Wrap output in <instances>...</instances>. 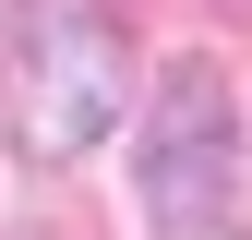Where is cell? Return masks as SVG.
Here are the masks:
<instances>
[{"instance_id": "obj_1", "label": "cell", "mask_w": 252, "mask_h": 240, "mask_svg": "<svg viewBox=\"0 0 252 240\" xmlns=\"http://www.w3.org/2000/svg\"><path fill=\"white\" fill-rule=\"evenodd\" d=\"M144 216L168 240H204L216 216H228V180H240V120H228V84L204 72V60H180L168 84H156V120H144Z\"/></svg>"}, {"instance_id": "obj_2", "label": "cell", "mask_w": 252, "mask_h": 240, "mask_svg": "<svg viewBox=\"0 0 252 240\" xmlns=\"http://www.w3.org/2000/svg\"><path fill=\"white\" fill-rule=\"evenodd\" d=\"M120 108H132V36L84 0L24 60V156H84V144L120 132Z\"/></svg>"}]
</instances>
